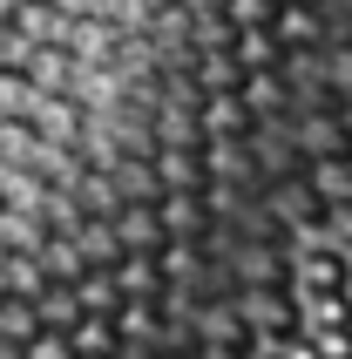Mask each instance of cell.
Wrapping results in <instances>:
<instances>
[{"label": "cell", "instance_id": "3957f363", "mask_svg": "<svg viewBox=\"0 0 352 359\" xmlns=\"http://www.w3.org/2000/svg\"><path fill=\"white\" fill-rule=\"evenodd\" d=\"M271 7H292V0H271ZM298 7H318V0H298Z\"/></svg>", "mask_w": 352, "mask_h": 359}, {"label": "cell", "instance_id": "277c9868", "mask_svg": "<svg viewBox=\"0 0 352 359\" xmlns=\"http://www.w3.org/2000/svg\"><path fill=\"white\" fill-rule=\"evenodd\" d=\"M0 7H7V0H0Z\"/></svg>", "mask_w": 352, "mask_h": 359}, {"label": "cell", "instance_id": "7a4b0ae2", "mask_svg": "<svg viewBox=\"0 0 352 359\" xmlns=\"http://www.w3.org/2000/svg\"><path fill=\"white\" fill-rule=\"evenodd\" d=\"M27 48H34V41L20 34V27H14V14L0 7V68H20V61H27Z\"/></svg>", "mask_w": 352, "mask_h": 359}, {"label": "cell", "instance_id": "6da1fadb", "mask_svg": "<svg viewBox=\"0 0 352 359\" xmlns=\"http://www.w3.org/2000/svg\"><path fill=\"white\" fill-rule=\"evenodd\" d=\"M264 27H271V41L278 48H285V55H292V48H325V20H318V7H271V20H264Z\"/></svg>", "mask_w": 352, "mask_h": 359}]
</instances>
